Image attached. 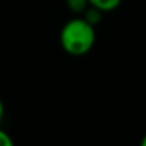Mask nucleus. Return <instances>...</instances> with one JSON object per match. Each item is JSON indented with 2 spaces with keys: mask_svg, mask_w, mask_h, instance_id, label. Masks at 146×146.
I'll return each instance as SVG.
<instances>
[{
  "mask_svg": "<svg viewBox=\"0 0 146 146\" xmlns=\"http://www.w3.org/2000/svg\"><path fill=\"white\" fill-rule=\"evenodd\" d=\"M95 27L84 19H72L67 21L60 31L61 47L74 57L88 54L95 44Z\"/></svg>",
  "mask_w": 146,
  "mask_h": 146,
  "instance_id": "1",
  "label": "nucleus"
},
{
  "mask_svg": "<svg viewBox=\"0 0 146 146\" xmlns=\"http://www.w3.org/2000/svg\"><path fill=\"white\" fill-rule=\"evenodd\" d=\"M121 1L122 0H88L90 6L97 7L98 10H101L102 13L104 11H112V10H115L121 4Z\"/></svg>",
  "mask_w": 146,
  "mask_h": 146,
  "instance_id": "2",
  "label": "nucleus"
},
{
  "mask_svg": "<svg viewBox=\"0 0 146 146\" xmlns=\"http://www.w3.org/2000/svg\"><path fill=\"white\" fill-rule=\"evenodd\" d=\"M84 20L87 21V23H90L91 26H94L95 27V24H98L99 21H101V19H102V11L101 10H98L97 7H94V6H88L85 10H84Z\"/></svg>",
  "mask_w": 146,
  "mask_h": 146,
  "instance_id": "3",
  "label": "nucleus"
},
{
  "mask_svg": "<svg viewBox=\"0 0 146 146\" xmlns=\"http://www.w3.org/2000/svg\"><path fill=\"white\" fill-rule=\"evenodd\" d=\"M67 1V6L68 9L75 13V14H80V13H84V10L90 6L88 0H65Z\"/></svg>",
  "mask_w": 146,
  "mask_h": 146,
  "instance_id": "4",
  "label": "nucleus"
},
{
  "mask_svg": "<svg viewBox=\"0 0 146 146\" xmlns=\"http://www.w3.org/2000/svg\"><path fill=\"white\" fill-rule=\"evenodd\" d=\"M0 146H14V142L10 138V135L3 129H0Z\"/></svg>",
  "mask_w": 146,
  "mask_h": 146,
  "instance_id": "5",
  "label": "nucleus"
},
{
  "mask_svg": "<svg viewBox=\"0 0 146 146\" xmlns=\"http://www.w3.org/2000/svg\"><path fill=\"white\" fill-rule=\"evenodd\" d=\"M3 116H4V105H3V101L0 99V122H1Z\"/></svg>",
  "mask_w": 146,
  "mask_h": 146,
  "instance_id": "6",
  "label": "nucleus"
},
{
  "mask_svg": "<svg viewBox=\"0 0 146 146\" xmlns=\"http://www.w3.org/2000/svg\"><path fill=\"white\" fill-rule=\"evenodd\" d=\"M139 146H146V135L142 138V141H141V143H139Z\"/></svg>",
  "mask_w": 146,
  "mask_h": 146,
  "instance_id": "7",
  "label": "nucleus"
}]
</instances>
